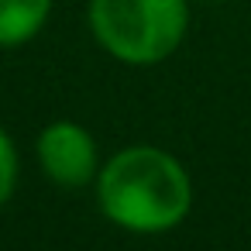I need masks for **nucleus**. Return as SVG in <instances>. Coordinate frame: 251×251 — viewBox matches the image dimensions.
I'll return each mask as SVG.
<instances>
[{
    "label": "nucleus",
    "instance_id": "obj_3",
    "mask_svg": "<svg viewBox=\"0 0 251 251\" xmlns=\"http://www.w3.org/2000/svg\"><path fill=\"white\" fill-rule=\"evenodd\" d=\"M38 158L49 179L59 186H83L97 172V145L93 138L69 121L49 124L38 138Z\"/></svg>",
    "mask_w": 251,
    "mask_h": 251
},
{
    "label": "nucleus",
    "instance_id": "obj_1",
    "mask_svg": "<svg viewBox=\"0 0 251 251\" xmlns=\"http://www.w3.org/2000/svg\"><path fill=\"white\" fill-rule=\"evenodd\" d=\"M100 210L127 230L158 234L176 227L193 203L186 169L162 148H127L100 172Z\"/></svg>",
    "mask_w": 251,
    "mask_h": 251
},
{
    "label": "nucleus",
    "instance_id": "obj_4",
    "mask_svg": "<svg viewBox=\"0 0 251 251\" xmlns=\"http://www.w3.org/2000/svg\"><path fill=\"white\" fill-rule=\"evenodd\" d=\"M52 0H0V45H25L49 21Z\"/></svg>",
    "mask_w": 251,
    "mask_h": 251
},
{
    "label": "nucleus",
    "instance_id": "obj_2",
    "mask_svg": "<svg viewBox=\"0 0 251 251\" xmlns=\"http://www.w3.org/2000/svg\"><path fill=\"white\" fill-rule=\"evenodd\" d=\"M186 0H90L97 42L121 62H162L186 35Z\"/></svg>",
    "mask_w": 251,
    "mask_h": 251
},
{
    "label": "nucleus",
    "instance_id": "obj_5",
    "mask_svg": "<svg viewBox=\"0 0 251 251\" xmlns=\"http://www.w3.org/2000/svg\"><path fill=\"white\" fill-rule=\"evenodd\" d=\"M14 182H18V151H14L11 138L0 131V206L14 193Z\"/></svg>",
    "mask_w": 251,
    "mask_h": 251
}]
</instances>
